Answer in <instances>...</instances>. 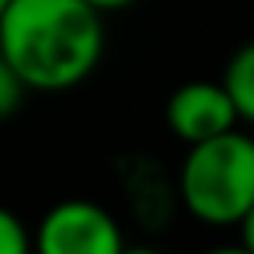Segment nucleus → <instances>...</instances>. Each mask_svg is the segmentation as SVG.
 Returning <instances> with one entry per match:
<instances>
[{"label": "nucleus", "instance_id": "1", "mask_svg": "<svg viewBox=\"0 0 254 254\" xmlns=\"http://www.w3.org/2000/svg\"><path fill=\"white\" fill-rule=\"evenodd\" d=\"M101 18L87 0H11L0 21V56L28 91H73L105 56Z\"/></svg>", "mask_w": 254, "mask_h": 254}, {"label": "nucleus", "instance_id": "6", "mask_svg": "<svg viewBox=\"0 0 254 254\" xmlns=\"http://www.w3.org/2000/svg\"><path fill=\"white\" fill-rule=\"evenodd\" d=\"M0 254H35L32 251V230L7 205H0Z\"/></svg>", "mask_w": 254, "mask_h": 254}, {"label": "nucleus", "instance_id": "3", "mask_svg": "<svg viewBox=\"0 0 254 254\" xmlns=\"http://www.w3.org/2000/svg\"><path fill=\"white\" fill-rule=\"evenodd\" d=\"M35 254H122L126 237L119 219L91 198H63L42 212L32 230Z\"/></svg>", "mask_w": 254, "mask_h": 254}, {"label": "nucleus", "instance_id": "5", "mask_svg": "<svg viewBox=\"0 0 254 254\" xmlns=\"http://www.w3.org/2000/svg\"><path fill=\"white\" fill-rule=\"evenodd\" d=\"M223 87L244 122L254 126V42H244L223 70Z\"/></svg>", "mask_w": 254, "mask_h": 254}, {"label": "nucleus", "instance_id": "12", "mask_svg": "<svg viewBox=\"0 0 254 254\" xmlns=\"http://www.w3.org/2000/svg\"><path fill=\"white\" fill-rule=\"evenodd\" d=\"M7 7H11V0H0V21H4V14H7Z\"/></svg>", "mask_w": 254, "mask_h": 254}, {"label": "nucleus", "instance_id": "8", "mask_svg": "<svg viewBox=\"0 0 254 254\" xmlns=\"http://www.w3.org/2000/svg\"><path fill=\"white\" fill-rule=\"evenodd\" d=\"M237 230H240V247H247V251L254 254V205H251L247 216L237 223Z\"/></svg>", "mask_w": 254, "mask_h": 254}, {"label": "nucleus", "instance_id": "4", "mask_svg": "<svg viewBox=\"0 0 254 254\" xmlns=\"http://www.w3.org/2000/svg\"><path fill=\"white\" fill-rule=\"evenodd\" d=\"M164 122L185 146H195V143L216 139L223 132H233L240 115H237L223 80H188L167 98Z\"/></svg>", "mask_w": 254, "mask_h": 254}, {"label": "nucleus", "instance_id": "9", "mask_svg": "<svg viewBox=\"0 0 254 254\" xmlns=\"http://www.w3.org/2000/svg\"><path fill=\"white\" fill-rule=\"evenodd\" d=\"M87 4H91L94 11H101V14H112V11H126V7H132L136 0H87Z\"/></svg>", "mask_w": 254, "mask_h": 254}, {"label": "nucleus", "instance_id": "7", "mask_svg": "<svg viewBox=\"0 0 254 254\" xmlns=\"http://www.w3.org/2000/svg\"><path fill=\"white\" fill-rule=\"evenodd\" d=\"M25 94H28V87H25V80L18 77V70L0 56V122L4 119H11L18 108H21V101H25Z\"/></svg>", "mask_w": 254, "mask_h": 254}, {"label": "nucleus", "instance_id": "10", "mask_svg": "<svg viewBox=\"0 0 254 254\" xmlns=\"http://www.w3.org/2000/svg\"><path fill=\"white\" fill-rule=\"evenodd\" d=\"M205 254H251V251L240 247V244H223V247H209Z\"/></svg>", "mask_w": 254, "mask_h": 254}, {"label": "nucleus", "instance_id": "2", "mask_svg": "<svg viewBox=\"0 0 254 254\" xmlns=\"http://www.w3.org/2000/svg\"><path fill=\"white\" fill-rule=\"evenodd\" d=\"M178 198L205 226H237L254 205V139L233 129L188 146L178 167Z\"/></svg>", "mask_w": 254, "mask_h": 254}, {"label": "nucleus", "instance_id": "11", "mask_svg": "<svg viewBox=\"0 0 254 254\" xmlns=\"http://www.w3.org/2000/svg\"><path fill=\"white\" fill-rule=\"evenodd\" d=\"M122 254H164V251H157V247H146V244H136V247H126Z\"/></svg>", "mask_w": 254, "mask_h": 254}]
</instances>
